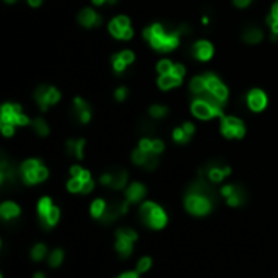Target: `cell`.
Returning <instances> with one entry per match:
<instances>
[{"mask_svg":"<svg viewBox=\"0 0 278 278\" xmlns=\"http://www.w3.org/2000/svg\"><path fill=\"white\" fill-rule=\"evenodd\" d=\"M205 82H207V89H208V91H213V89L221 83L220 80L217 78V75H213V74L205 75Z\"/></svg>","mask_w":278,"mask_h":278,"instance_id":"obj_37","label":"cell"},{"mask_svg":"<svg viewBox=\"0 0 278 278\" xmlns=\"http://www.w3.org/2000/svg\"><path fill=\"white\" fill-rule=\"evenodd\" d=\"M51 252V249L46 243H42V241H38V243H34L30 249V261L34 262V264H41V262H46L48 261V256Z\"/></svg>","mask_w":278,"mask_h":278,"instance_id":"obj_17","label":"cell"},{"mask_svg":"<svg viewBox=\"0 0 278 278\" xmlns=\"http://www.w3.org/2000/svg\"><path fill=\"white\" fill-rule=\"evenodd\" d=\"M213 95H215V98H217V100H220L221 103H225L226 100H228V88L223 85V83H220L217 88L213 89L212 91Z\"/></svg>","mask_w":278,"mask_h":278,"instance_id":"obj_33","label":"cell"},{"mask_svg":"<svg viewBox=\"0 0 278 278\" xmlns=\"http://www.w3.org/2000/svg\"><path fill=\"white\" fill-rule=\"evenodd\" d=\"M18 173H20V182L23 186L34 187L49 179V169L38 158H28L18 166Z\"/></svg>","mask_w":278,"mask_h":278,"instance_id":"obj_5","label":"cell"},{"mask_svg":"<svg viewBox=\"0 0 278 278\" xmlns=\"http://www.w3.org/2000/svg\"><path fill=\"white\" fill-rule=\"evenodd\" d=\"M182 80L181 78H177L176 75L173 74H168V75H161L159 80H158V85L161 89H171V88H176L181 85Z\"/></svg>","mask_w":278,"mask_h":278,"instance_id":"obj_26","label":"cell"},{"mask_svg":"<svg viewBox=\"0 0 278 278\" xmlns=\"http://www.w3.org/2000/svg\"><path fill=\"white\" fill-rule=\"evenodd\" d=\"M221 133L225 138H243L246 135V125L238 118H223L221 119Z\"/></svg>","mask_w":278,"mask_h":278,"instance_id":"obj_13","label":"cell"},{"mask_svg":"<svg viewBox=\"0 0 278 278\" xmlns=\"http://www.w3.org/2000/svg\"><path fill=\"white\" fill-rule=\"evenodd\" d=\"M77 115H78V121L86 124L89 119H91V112H89V109H83V111H77Z\"/></svg>","mask_w":278,"mask_h":278,"instance_id":"obj_44","label":"cell"},{"mask_svg":"<svg viewBox=\"0 0 278 278\" xmlns=\"http://www.w3.org/2000/svg\"><path fill=\"white\" fill-rule=\"evenodd\" d=\"M273 18H275V20H278V4H275L273 5V8H272V13H270Z\"/></svg>","mask_w":278,"mask_h":278,"instance_id":"obj_50","label":"cell"},{"mask_svg":"<svg viewBox=\"0 0 278 278\" xmlns=\"http://www.w3.org/2000/svg\"><path fill=\"white\" fill-rule=\"evenodd\" d=\"M20 114H21V107L18 104H5L2 107L0 121H2V124H15L16 125V119Z\"/></svg>","mask_w":278,"mask_h":278,"instance_id":"obj_21","label":"cell"},{"mask_svg":"<svg viewBox=\"0 0 278 278\" xmlns=\"http://www.w3.org/2000/svg\"><path fill=\"white\" fill-rule=\"evenodd\" d=\"M5 2H7V4H15L16 0H5Z\"/></svg>","mask_w":278,"mask_h":278,"instance_id":"obj_54","label":"cell"},{"mask_svg":"<svg viewBox=\"0 0 278 278\" xmlns=\"http://www.w3.org/2000/svg\"><path fill=\"white\" fill-rule=\"evenodd\" d=\"M114 20H115V23H118L122 30H129V28H130V21H129V18H127V16H124V15H122V16L114 18Z\"/></svg>","mask_w":278,"mask_h":278,"instance_id":"obj_43","label":"cell"},{"mask_svg":"<svg viewBox=\"0 0 278 278\" xmlns=\"http://www.w3.org/2000/svg\"><path fill=\"white\" fill-rule=\"evenodd\" d=\"M114 278H142V275L137 270H122Z\"/></svg>","mask_w":278,"mask_h":278,"instance_id":"obj_41","label":"cell"},{"mask_svg":"<svg viewBox=\"0 0 278 278\" xmlns=\"http://www.w3.org/2000/svg\"><path fill=\"white\" fill-rule=\"evenodd\" d=\"M199 176L207 179V181L212 182L213 186H218L221 182H225L231 176V166L221 159H215L199 169Z\"/></svg>","mask_w":278,"mask_h":278,"instance_id":"obj_8","label":"cell"},{"mask_svg":"<svg viewBox=\"0 0 278 278\" xmlns=\"http://www.w3.org/2000/svg\"><path fill=\"white\" fill-rule=\"evenodd\" d=\"M65 262V250L62 249V247H52L51 249V252L48 256V267L51 268V270H57V268H60L62 265H64Z\"/></svg>","mask_w":278,"mask_h":278,"instance_id":"obj_20","label":"cell"},{"mask_svg":"<svg viewBox=\"0 0 278 278\" xmlns=\"http://www.w3.org/2000/svg\"><path fill=\"white\" fill-rule=\"evenodd\" d=\"M48 89H49V86L42 85V86L38 88V91L34 93V98H36V101H38V106L41 107V111H46L48 107H49V104H48V101H46Z\"/></svg>","mask_w":278,"mask_h":278,"instance_id":"obj_29","label":"cell"},{"mask_svg":"<svg viewBox=\"0 0 278 278\" xmlns=\"http://www.w3.org/2000/svg\"><path fill=\"white\" fill-rule=\"evenodd\" d=\"M33 278H48V275L44 273V272H34Z\"/></svg>","mask_w":278,"mask_h":278,"instance_id":"obj_51","label":"cell"},{"mask_svg":"<svg viewBox=\"0 0 278 278\" xmlns=\"http://www.w3.org/2000/svg\"><path fill=\"white\" fill-rule=\"evenodd\" d=\"M78 21L82 23L83 26H100L101 25V16L98 15L96 12H93L91 8H85L82 10V13L78 15Z\"/></svg>","mask_w":278,"mask_h":278,"instance_id":"obj_22","label":"cell"},{"mask_svg":"<svg viewBox=\"0 0 278 278\" xmlns=\"http://www.w3.org/2000/svg\"><path fill=\"white\" fill-rule=\"evenodd\" d=\"M23 217V208L21 205L13 199H7L0 203V220L7 225H12V223L20 221Z\"/></svg>","mask_w":278,"mask_h":278,"instance_id":"obj_12","label":"cell"},{"mask_svg":"<svg viewBox=\"0 0 278 278\" xmlns=\"http://www.w3.org/2000/svg\"><path fill=\"white\" fill-rule=\"evenodd\" d=\"M100 184L103 187H107V189L115 191V192H124L125 187L129 186V173L127 169L122 168H115V169H109L100 176Z\"/></svg>","mask_w":278,"mask_h":278,"instance_id":"obj_10","label":"cell"},{"mask_svg":"<svg viewBox=\"0 0 278 278\" xmlns=\"http://www.w3.org/2000/svg\"><path fill=\"white\" fill-rule=\"evenodd\" d=\"M28 2H30V5H31V7H39L41 0H28Z\"/></svg>","mask_w":278,"mask_h":278,"instance_id":"obj_52","label":"cell"},{"mask_svg":"<svg viewBox=\"0 0 278 278\" xmlns=\"http://www.w3.org/2000/svg\"><path fill=\"white\" fill-rule=\"evenodd\" d=\"M173 67H174V64L171 60H168V59H165V60H161L159 64H158V72H159V75H168V74H171L173 72Z\"/></svg>","mask_w":278,"mask_h":278,"instance_id":"obj_34","label":"cell"},{"mask_svg":"<svg viewBox=\"0 0 278 278\" xmlns=\"http://www.w3.org/2000/svg\"><path fill=\"white\" fill-rule=\"evenodd\" d=\"M165 151V142L159 138H153V145H151V153L161 155Z\"/></svg>","mask_w":278,"mask_h":278,"instance_id":"obj_39","label":"cell"},{"mask_svg":"<svg viewBox=\"0 0 278 278\" xmlns=\"http://www.w3.org/2000/svg\"><path fill=\"white\" fill-rule=\"evenodd\" d=\"M182 129L186 130V133L187 135H194V132H195V127H194V124L192 122H186V124H182Z\"/></svg>","mask_w":278,"mask_h":278,"instance_id":"obj_47","label":"cell"},{"mask_svg":"<svg viewBox=\"0 0 278 278\" xmlns=\"http://www.w3.org/2000/svg\"><path fill=\"white\" fill-rule=\"evenodd\" d=\"M107 203L109 200L104 199V197H96L91 202H89V207H88V215L91 217V220H95L96 223H100V220L103 218V215L107 208Z\"/></svg>","mask_w":278,"mask_h":278,"instance_id":"obj_16","label":"cell"},{"mask_svg":"<svg viewBox=\"0 0 278 278\" xmlns=\"http://www.w3.org/2000/svg\"><path fill=\"white\" fill-rule=\"evenodd\" d=\"M33 129H34V132L38 133L39 137H46L48 133H49V127H48V124L44 122L42 119H39V118L33 122Z\"/></svg>","mask_w":278,"mask_h":278,"instance_id":"obj_31","label":"cell"},{"mask_svg":"<svg viewBox=\"0 0 278 278\" xmlns=\"http://www.w3.org/2000/svg\"><path fill=\"white\" fill-rule=\"evenodd\" d=\"M93 2H95L96 5H101V4H104V2H106V0H93Z\"/></svg>","mask_w":278,"mask_h":278,"instance_id":"obj_53","label":"cell"},{"mask_svg":"<svg viewBox=\"0 0 278 278\" xmlns=\"http://www.w3.org/2000/svg\"><path fill=\"white\" fill-rule=\"evenodd\" d=\"M65 153L70 158L75 159H83L85 158V140L78 138V140H67L65 142Z\"/></svg>","mask_w":278,"mask_h":278,"instance_id":"obj_18","label":"cell"},{"mask_svg":"<svg viewBox=\"0 0 278 278\" xmlns=\"http://www.w3.org/2000/svg\"><path fill=\"white\" fill-rule=\"evenodd\" d=\"M125 96H127V89H125L124 86L119 88L118 91H115V98H118L119 101H124V100H125Z\"/></svg>","mask_w":278,"mask_h":278,"instance_id":"obj_48","label":"cell"},{"mask_svg":"<svg viewBox=\"0 0 278 278\" xmlns=\"http://www.w3.org/2000/svg\"><path fill=\"white\" fill-rule=\"evenodd\" d=\"M173 75H176L177 78H181L182 80V77H184V74H186V68L181 65V64H176L174 67H173V72H171Z\"/></svg>","mask_w":278,"mask_h":278,"instance_id":"obj_46","label":"cell"},{"mask_svg":"<svg viewBox=\"0 0 278 278\" xmlns=\"http://www.w3.org/2000/svg\"><path fill=\"white\" fill-rule=\"evenodd\" d=\"M182 31H173V33H166L165 39H163V46H161V52H169L179 46V34Z\"/></svg>","mask_w":278,"mask_h":278,"instance_id":"obj_25","label":"cell"},{"mask_svg":"<svg viewBox=\"0 0 278 278\" xmlns=\"http://www.w3.org/2000/svg\"><path fill=\"white\" fill-rule=\"evenodd\" d=\"M140 233L129 225H122L114 229L112 235V249L118 259L121 261H129L135 254V247L138 244Z\"/></svg>","mask_w":278,"mask_h":278,"instance_id":"obj_3","label":"cell"},{"mask_svg":"<svg viewBox=\"0 0 278 278\" xmlns=\"http://www.w3.org/2000/svg\"><path fill=\"white\" fill-rule=\"evenodd\" d=\"M168 112V109L165 106H159V104H155V106H151L150 107V115L151 118H155V119H161V118H165Z\"/></svg>","mask_w":278,"mask_h":278,"instance_id":"obj_35","label":"cell"},{"mask_svg":"<svg viewBox=\"0 0 278 278\" xmlns=\"http://www.w3.org/2000/svg\"><path fill=\"white\" fill-rule=\"evenodd\" d=\"M191 91L195 93L197 96L207 91V82H205V77H195L191 82Z\"/></svg>","mask_w":278,"mask_h":278,"instance_id":"obj_28","label":"cell"},{"mask_svg":"<svg viewBox=\"0 0 278 278\" xmlns=\"http://www.w3.org/2000/svg\"><path fill=\"white\" fill-rule=\"evenodd\" d=\"M247 104L252 111L259 112L262 111L264 107L267 106V96L264 91H261V89H252V91L249 93L247 96Z\"/></svg>","mask_w":278,"mask_h":278,"instance_id":"obj_19","label":"cell"},{"mask_svg":"<svg viewBox=\"0 0 278 278\" xmlns=\"http://www.w3.org/2000/svg\"><path fill=\"white\" fill-rule=\"evenodd\" d=\"M119 57H121L127 65H130L132 62L135 60V56H133V52H130V51H122V52L119 54Z\"/></svg>","mask_w":278,"mask_h":278,"instance_id":"obj_42","label":"cell"},{"mask_svg":"<svg viewBox=\"0 0 278 278\" xmlns=\"http://www.w3.org/2000/svg\"><path fill=\"white\" fill-rule=\"evenodd\" d=\"M250 4V0H235V5L239 7V8H244Z\"/></svg>","mask_w":278,"mask_h":278,"instance_id":"obj_49","label":"cell"},{"mask_svg":"<svg viewBox=\"0 0 278 278\" xmlns=\"http://www.w3.org/2000/svg\"><path fill=\"white\" fill-rule=\"evenodd\" d=\"M2 133L5 137H12L15 133V124H2Z\"/></svg>","mask_w":278,"mask_h":278,"instance_id":"obj_45","label":"cell"},{"mask_svg":"<svg viewBox=\"0 0 278 278\" xmlns=\"http://www.w3.org/2000/svg\"><path fill=\"white\" fill-rule=\"evenodd\" d=\"M138 220L150 231H163L169 225V213L161 203L155 200H143L137 207Z\"/></svg>","mask_w":278,"mask_h":278,"instance_id":"obj_2","label":"cell"},{"mask_svg":"<svg viewBox=\"0 0 278 278\" xmlns=\"http://www.w3.org/2000/svg\"><path fill=\"white\" fill-rule=\"evenodd\" d=\"M95 186L96 182L88 169L80 165H74L70 168V177L65 182L67 192L74 195H89L95 191Z\"/></svg>","mask_w":278,"mask_h":278,"instance_id":"obj_6","label":"cell"},{"mask_svg":"<svg viewBox=\"0 0 278 278\" xmlns=\"http://www.w3.org/2000/svg\"><path fill=\"white\" fill-rule=\"evenodd\" d=\"M130 159H132V163L135 165V166L147 168L148 159H150V153H147V151H143L142 148H135V150L132 151Z\"/></svg>","mask_w":278,"mask_h":278,"instance_id":"obj_27","label":"cell"},{"mask_svg":"<svg viewBox=\"0 0 278 278\" xmlns=\"http://www.w3.org/2000/svg\"><path fill=\"white\" fill-rule=\"evenodd\" d=\"M153 265H155V259H153V256L145 254V256H140V257L137 259L135 268H133V270H137L140 275H147V273L151 270V268H153Z\"/></svg>","mask_w":278,"mask_h":278,"instance_id":"obj_24","label":"cell"},{"mask_svg":"<svg viewBox=\"0 0 278 278\" xmlns=\"http://www.w3.org/2000/svg\"><path fill=\"white\" fill-rule=\"evenodd\" d=\"M109 31H111V34L114 36V38H118V39H122V36H124V31L125 30H122L121 26L115 23V20H112L111 23H109Z\"/></svg>","mask_w":278,"mask_h":278,"instance_id":"obj_38","label":"cell"},{"mask_svg":"<svg viewBox=\"0 0 278 278\" xmlns=\"http://www.w3.org/2000/svg\"><path fill=\"white\" fill-rule=\"evenodd\" d=\"M112 67H114V70L118 72V74H121V72H124V68L127 67V64L119 57V56H114L112 57Z\"/></svg>","mask_w":278,"mask_h":278,"instance_id":"obj_40","label":"cell"},{"mask_svg":"<svg viewBox=\"0 0 278 278\" xmlns=\"http://www.w3.org/2000/svg\"><path fill=\"white\" fill-rule=\"evenodd\" d=\"M220 195L229 208H243L249 202L247 187L241 182H228L220 187Z\"/></svg>","mask_w":278,"mask_h":278,"instance_id":"obj_7","label":"cell"},{"mask_svg":"<svg viewBox=\"0 0 278 278\" xmlns=\"http://www.w3.org/2000/svg\"><path fill=\"white\" fill-rule=\"evenodd\" d=\"M132 205L124 199V197H121V199H112L109 200V203H107V208L103 215V218L100 220V223L98 225L101 226H112L115 225L121 218H124L125 215L129 213Z\"/></svg>","mask_w":278,"mask_h":278,"instance_id":"obj_9","label":"cell"},{"mask_svg":"<svg viewBox=\"0 0 278 278\" xmlns=\"http://www.w3.org/2000/svg\"><path fill=\"white\" fill-rule=\"evenodd\" d=\"M173 140L176 143H187L191 140V135H187L182 127H177V129L173 130Z\"/></svg>","mask_w":278,"mask_h":278,"instance_id":"obj_32","label":"cell"},{"mask_svg":"<svg viewBox=\"0 0 278 278\" xmlns=\"http://www.w3.org/2000/svg\"><path fill=\"white\" fill-rule=\"evenodd\" d=\"M59 100H60V93L57 91L56 88H51V86H49L48 95H46V101H48V104H49V106H52V104L59 103Z\"/></svg>","mask_w":278,"mask_h":278,"instance_id":"obj_36","label":"cell"},{"mask_svg":"<svg viewBox=\"0 0 278 278\" xmlns=\"http://www.w3.org/2000/svg\"><path fill=\"white\" fill-rule=\"evenodd\" d=\"M36 217L42 231H52L62 220V208L51 195H42L36 200Z\"/></svg>","mask_w":278,"mask_h":278,"instance_id":"obj_4","label":"cell"},{"mask_svg":"<svg viewBox=\"0 0 278 278\" xmlns=\"http://www.w3.org/2000/svg\"><path fill=\"white\" fill-rule=\"evenodd\" d=\"M244 41L246 42H249V44H256V42H259L262 38H264V34H262V31L259 30V28H249L246 33H244Z\"/></svg>","mask_w":278,"mask_h":278,"instance_id":"obj_30","label":"cell"},{"mask_svg":"<svg viewBox=\"0 0 278 278\" xmlns=\"http://www.w3.org/2000/svg\"><path fill=\"white\" fill-rule=\"evenodd\" d=\"M192 114L202 121H207L212 118H218V115L223 114V111H221V107L212 106L208 101L202 100V98H197V100L192 103Z\"/></svg>","mask_w":278,"mask_h":278,"instance_id":"obj_15","label":"cell"},{"mask_svg":"<svg viewBox=\"0 0 278 278\" xmlns=\"http://www.w3.org/2000/svg\"><path fill=\"white\" fill-rule=\"evenodd\" d=\"M147 194H148V189H147V186L140 182V181H132L129 182V186L125 187L124 192H122V197L125 200H127L130 205H138L143 202V200H147Z\"/></svg>","mask_w":278,"mask_h":278,"instance_id":"obj_14","label":"cell"},{"mask_svg":"<svg viewBox=\"0 0 278 278\" xmlns=\"http://www.w3.org/2000/svg\"><path fill=\"white\" fill-rule=\"evenodd\" d=\"M194 54L199 60H208L213 56V46L208 41H199L194 46Z\"/></svg>","mask_w":278,"mask_h":278,"instance_id":"obj_23","label":"cell"},{"mask_svg":"<svg viewBox=\"0 0 278 278\" xmlns=\"http://www.w3.org/2000/svg\"><path fill=\"white\" fill-rule=\"evenodd\" d=\"M16 182H20L18 168H15L8 159L2 158V161H0V186L5 191H10L12 187L16 186Z\"/></svg>","mask_w":278,"mask_h":278,"instance_id":"obj_11","label":"cell"},{"mask_svg":"<svg viewBox=\"0 0 278 278\" xmlns=\"http://www.w3.org/2000/svg\"><path fill=\"white\" fill-rule=\"evenodd\" d=\"M220 199L221 195L217 186L197 174L194 181L186 187L182 195V207L191 217L205 218L217 210Z\"/></svg>","mask_w":278,"mask_h":278,"instance_id":"obj_1","label":"cell"}]
</instances>
